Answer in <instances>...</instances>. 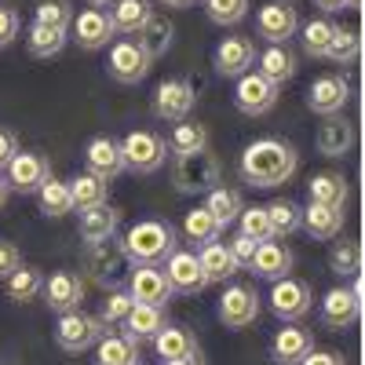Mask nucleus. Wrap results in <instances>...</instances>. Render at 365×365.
Wrapping results in <instances>:
<instances>
[{"label":"nucleus","mask_w":365,"mask_h":365,"mask_svg":"<svg viewBox=\"0 0 365 365\" xmlns=\"http://www.w3.org/2000/svg\"><path fill=\"white\" fill-rule=\"evenodd\" d=\"M66 41H70V29H55V26H41V22H29V29H26V48L34 58L63 55Z\"/></svg>","instance_id":"34"},{"label":"nucleus","mask_w":365,"mask_h":365,"mask_svg":"<svg viewBox=\"0 0 365 365\" xmlns=\"http://www.w3.org/2000/svg\"><path fill=\"white\" fill-rule=\"evenodd\" d=\"M70 194H73V208H96L110 197V182L99 179V175H91V172H77L70 179Z\"/></svg>","instance_id":"38"},{"label":"nucleus","mask_w":365,"mask_h":365,"mask_svg":"<svg viewBox=\"0 0 365 365\" xmlns=\"http://www.w3.org/2000/svg\"><path fill=\"white\" fill-rule=\"evenodd\" d=\"M256 73H263L270 84H285L296 77V55L289 51V44H267L256 55Z\"/></svg>","instance_id":"28"},{"label":"nucleus","mask_w":365,"mask_h":365,"mask_svg":"<svg viewBox=\"0 0 365 365\" xmlns=\"http://www.w3.org/2000/svg\"><path fill=\"white\" fill-rule=\"evenodd\" d=\"M113 22H110V11L103 8H84L81 15H73L70 22V41L81 48V51H103L110 48L113 41Z\"/></svg>","instance_id":"13"},{"label":"nucleus","mask_w":365,"mask_h":365,"mask_svg":"<svg viewBox=\"0 0 365 365\" xmlns=\"http://www.w3.org/2000/svg\"><path fill=\"white\" fill-rule=\"evenodd\" d=\"M314 4L322 8V15H332V11H347V8H351L347 0H314Z\"/></svg>","instance_id":"55"},{"label":"nucleus","mask_w":365,"mask_h":365,"mask_svg":"<svg viewBox=\"0 0 365 365\" xmlns=\"http://www.w3.org/2000/svg\"><path fill=\"white\" fill-rule=\"evenodd\" d=\"M358 267H361V245H358V241H351V237L336 241L332 252H329V270L336 274V278H354Z\"/></svg>","instance_id":"44"},{"label":"nucleus","mask_w":365,"mask_h":365,"mask_svg":"<svg viewBox=\"0 0 365 365\" xmlns=\"http://www.w3.org/2000/svg\"><path fill=\"white\" fill-rule=\"evenodd\" d=\"M150 66H154V58H150L146 48H143L139 41H132V37L117 41V44L110 48V58H106V73H110V81H117V84H139V81L150 73Z\"/></svg>","instance_id":"9"},{"label":"nucleus","mask_w":365,"mask_h":365,"mask_svg":"<svg viewBox=\"0 0 365 365\" xmlns=\"http://www.w3.org/2000/svg\"><path fill=\"white\" fill-rule=\"evenodd\" d=\"M165 325H168L165 307H154V303H132L128 318L120 322V332H128L135 344H143V340H154Z\"/></svg>","instance_id":"25"},{"label":"nucleus","mask_w":365,"mask_h":365,"mask_svg":"<svg viewBox=\"0 0 365 365\" xmlns=\"http://www.w3.org/2000/svg\"><path fill=\"white\" fill-rule=\"evenodd\" d=\"M197 103V91L187 77H165L158 88H154V117L158 120H168V125H179L187 120L190 110Z\"/></svg>","instance_id":"8"},{"label":"nucleus","mask_w":365,"mask_h":365,"mask_svg":"<svg viewBox=\"0 0 365 365\" xmlns=\"http://www.w3.org/2000/svg\"><path fill=\"white\" fill-rule=\"evenodd\" d=\"M120 245H125L132 267H161L179 249V237H175V227L165 220H139L125 230Z\"/></svg>","instance_id":"2"},{"label":"nucleus","mask_w":365,"mask_h":365,"mask_svg":"<svg viewBox=\"0 0 365 365\" xmlns=\"http://www.w3.org/2000/svg\"><path fill=\"white\" fill-rule=\"evenodd\" d=\"M84 172L99 175L106 182H113L120 172H125V158H120V143L110 135H96L84 146Z\"/></svg>","instance_id":"20"},{"label":"nucleus","mask_w":365,"mask_h":365,"mask_svg":"<svg viewBox=\"0 0 365 365\" xmlns=\"http://www.w3.org/2000/svg\"><path fill=\"white\" fill-rule=\"evenodd\" d=\"M220 161L208 150H197V154H182L172 165V182L179 194H208L212 187H220Z\"/></svg>","instance_id":"5"},{"label":"nucleus","mask_w":365,"mask_h":365,"mask_svg":"<svg viewBox=\"0 0 365 365\" xmlns=\"http://www.w3.org/2000/svg\"><path fill=\"white\" fill-rule=\"evenodd\" d=\"M41 296H44V303L55 314H66V311H77L84 303V282H81V274H73V270H55L51 278H44Z\"/></svg>","instance_id":"19"},{"label":"nucleus","mask_w":365,"mask_h":365,"mask_svg":"<svg viewBox=\"0 0 365 365\" xmlns=\"http://www.w3.org/2000/svg\"><path fill=\"white\" fill-rule=\"evenodd\" d=\"M19 267H22V252L11 245V241H0V282H4L11 270H19Z\"/></svg>","instance_id":"52"},{"label":"nucleus","mask_w":365,"mask_h":365,"mask_svg":"<svg viewBox=\"0 0 365 365\" xmlns=\"http://www.w3.org/2000/svg\"><path fill=\"white\" fill-rule=\"evenodd\" d=\"M318 314H322V322L329 325V329H351L354 322H358V289L351 285H336V289H329L325 296H322V303H318Z\"/></svg>","instance_id":"21"},{"label":"nucleus","mask_w":365,"mask_h":365,"mask_svg":"<svg viewBox=\"0 0 365 365\" xmlns=\"http://www.w3.org/2000/svg\"><path fill=\"white\" fill-rule=\"evenodd\" d=\"M88 4H91V8H103V11H106V8H113V4H117V0H88Z\"/></svg>","instance_id":"59"},{"label":"nucleus","mask_w":365,"mask_h":365,"mask_svg":"<svg viewBox=\"0 0 365 365\" xmlns=\"http://www.w3.org/2000/svg\"><path fill=\"white\" fill-rule=\"evenodd\" d=\"M358 55H361V41H358V34H354V29L336 26V34H332V41H329L325 58H329V63H336V66H351Z\"/></svg>","instance_id":"45"},{"label":"nucleus","mask_w":365,"mask_h":365,"mask_svg":"<svg viewBox=\"0 0 365 365\" xmlns=\"http://www.w3.org/2000/svg\"><path fill=\"white\" fill-rule=\"evenodd\" d=\"M161 270H165L172 292L197 296V292L208 289V278H205V270H201V263H197V252H190V249H175V252L161 263Z\"/></svg>","instance_id":"14"},{"label":"nucleus","mask_w":365,"mask_h":365,"mask_svg":"<svg viewBox=\"0 0 365 365\" xmlns=\"http://www.w3.org/2000/svg\"><path fill=\"white\" fill-rule=\"evenodd\" d=\"M347 4H351V8H361V0H347Z\"/></svg>","instance_id":"60"},{"label":"nucleus","mask_w":365,"mask_h":365,"mask_svg":"<svg viewBox=\"0 0 365 365\" xmlns=\"http://www.w3.org/2000/svg\"><path fill=\"white\" fill-rule=\"evenodd\" d=\"M132 296H128V289H110L106 292V299H103V311H99V322L106 325V329H117L120 322L128 318V311H132Z\"/></svg>","instance_id":"47"},{"label":"nucleus","mask_w":365,"mask_h":365,"mask_svg":"<svg viewBox=\"0 0 365 365\" xmlns=\"http://www.w3.org/2000/svg\"><path fill=\"white\" fill-rule=\"evenodd\" d=\"M205 208L212 212V220L220 223V230H227V227L237 223V216H241V208H245V201H241V194L230 190V187H212L208 197H205Z\"/></svg>","instance_id":"35"},{"label":"nucleus","mask_w":365,"mask_h":365,"mask_svg":"<svg viewBox=\"0 0 365 365\" xmlns=\"http://www.w3.org/2000/svg\"><path fill=\"white\" fill-rule=\"evenodd\" d=\"M15 154H19V139H15V132L0 128V172H4V165H8Z\"/></svg>","instance_id":"53"},{"label":"nucleus","mask_w":365,"mask_h":365,"mask_svg":"<svg viewBox=\"0 0 365 365\" xmlns=\"http://www.w3.org/2000/svg\"><path fill=\"white\" fill-rule=\"evenodd\" d=\"M249 270L256 274V278H263V282L289 278V274H292V252H289V245H282V241H274V237L270 241H259Z\"/></svg>","instance_id":"23"},{"label":"nucleus","mask_w":365,"mask_h":365,"mask_svg":"<svg viewBox=\"0 0 365 365\" xmlns=\"http://www.w3.org/2000/svg\"><path fill=\"white\" fill-rule=\"evenodd\" d=\"M182 234H187V241H194V245L201 249V245H208V241H220L223 230H220L216 220H212V212L205 205H197L182 216Z\"/></svg>","instance_id":"42"},{"label":"nucleus","mask_w":365,"mask_h":365,"mask_svg":"<svg viewBox=\"0 0 365 365\" xmlns=\"http://www.w3.org/2000/svg\"><path fill=\"white\" fill-rule=\"evenodd\" d=\"M351 146H354V125L351 120L340 117V113L325 117V125L318 128V154L322 158H344V154H351Z\"/></svg>","instance_id":"26"},{"label":"nucleus","mask_w":365,"mask_h":365,"mask_svg":"<svg viewBox=\"0 0 365 365\" xmlns=\"http://www.w3.org/2000/svg\"><path fill=\"white\" fill-rule=\"evenodd\" d=\"M8 197H11V190H8V179L0 175V212H4V205H8Z\"/></svg>","instance_id":"57"},{"label":"nucleus","mask_w":365,"mask_h":365,"mask_svg":"<svg viewBox=\"0 0 365 365\" xmlns=\"http://www.w3.org/2000/svg\"><path fill=\"white\" fill-rule=\"evenodd\" d=\"M270 311L282 318V325H289V322H303L311 311H314V289L307 285V282H299V278H278L274 282V289H270Z\"/></svg>","instance_id":"7"},{"label":"nucleus","mask_w":365,"mask_h":365,"mask_svg":"<svg viewBox=\"0 0 365 365\" xmlns=\"http://www.w3.org/2000/svg\"><path fill=\"white\" fill-rule=\"evenodd\" d=\"M237 234H245L252 241H270L274 230H270V220H267V208L263 205H245L237 216Z\"/></svg>","instance_id":"46"},{"label":"nucleus","mask_w":365,"mask_h":365,"mask_svg":"<svg viewBox=\"0 0 365 365\" xmlns=\"http://www.w3.org/2000/svg\"><path fill=\"white\" fill-rule=\"evenodd\" d=\"M4 179L11 194H37L44 182L51 179V165L44 154H34V150H19V154L4 165Z\"/></svg>","instance_id":"10"},{"label":"nucleus","mask_w":365,"mask_h":365,"mask_svg":"<svg viewBox=\"0 0 365 365\" xmlns=\"http://www.w3.org/2000/svg\"><path fill=\"white\" fill-rule=\"evenodd\" d=\"M37 205H41V212L48 220H63V216H70L73 212V194H70V182H63V179H48L44 187L37 190Z\"/></svg>","instance_id":"36"},{"label":"nucleus","mask_w":365,"mask_h":365,"mask_svg":"<svg viewBox=\"0 0 365 365\" xmlns=\"http://www.w3.org/2000/svg\"><path fill=\"white\" fill-rule=\"evenodd\" d=\"M117 227H120V212H117L110 201H103V205H96V208H84V212H81L77 237L84 241V245H96V241L113 237Z\"/></svg>","instance_id":"24"},{"label":"nucleus","mask_w":365,"mask_h":365,"mask_svg":"<svg viewBox=\"0 0 365 365\" xmlns=\"http://www.w3.org/2000/svg\"><path fill=\"white\" fill-rule=\"evenodd\" d=\"M106 332V325L99 322V314H84L81 307L77 311H66L58 314V325H55V344L63 347L66 354H84L99 344V336Z\"/></svg>","instance_id":"6"},{"label":"nucleus","mask_w":365,"mask_h":365,"mask_svg":"<svg viewBox=\"0 0 365 365\" xmlns=\"http://www.w3.org/2000/svg\"><path fill=\"white\" fill-rule=\"evenodd\" d=\"M150 19H154V8H150V0H117V4L110 8L113 34H125V37H135Z\"/></svg>","instance_id":"33"},{"label":"nucleus","mask_w":365,"mask_h":365,"mask_svg":"<svg viewBox=\"0 0 365 365\" xmlns=\"http://www.w3.org/2000/svg\"><path fill=\"white\" fill-rule=\"evenodd\" d=\"M168 150L175 158L182 154H197V150H208V128L197 125V120H179V125L172 128V135L165 139Z\"/></svg>","instance_id":"40"},{"label":"nucleus","mask_w":365,"mask_h":365,"mask_svg":"<svg viewBox=\"0 0 365 365\" xmlns=\"http://www.w3.org/2000/svg\"><path fill=\"white\" fill-rule=\"evenodd\" d=\"M150 344H154V351H158L161 361H175V358H194V354H201L197 336H194L190 329H182V325H165Z\"/></svg>","instance_id":"27"},{"label":"nucleus","mask_w":365,"mask_h":365,"mask_svg":"<svg viewBox=\"0 0 365 365\" xmlns=\"http://www.w3.org/2000/svg\"><path fill=\"white\" fill-rule=\"evenodd\" d=\"M84 267L91 270V282L103 285L106 292H110V289H125L128 274H132V259H128L125 245H120L117 237H106V241L88 245Z\"/></svg>","instance_id":"3"},{"label":"nucleus","mask_w":365,"mask_h":365,"mask_svg":"<svg viewBox=\"0 0 365 365\" xmlns=\"http://www.w3.org/2000/svg\"><path fill=\"white\" fill-rule=\"evenodd\" d=\"M34 22L55 26V29H70V22H73L70 0H41V4L34 8Z\"/></svg>","instance_id":"49"},{"label":"nucleus","mask_w":365,"mask_h":365,"mask_svg":"<svg viewBox=\"0 0 365 365\" xmlns=\"http://www.w3.org/2000/svg\"><path fill=\"white\" fill-rule=\"evenodd\" d=\"M299 34V11L289 0H270L256 11V37L267 44H289Z\"/></svg>","instance_id":"11"},{"label":"nucleus","mask_w":365,"mask_h":365,"mask_svg":"<svg viewBox=\"0 0 365 365\" xmlns=\"http://www.w3.org/2000/svg\"><path fill=\"white\" fill-rule=\"evenodd\" d=\"M299 365H347V361H344L340 351H311Z\"/></svg>","instance_id":"54"},{"label":"nucleus","mask_w":365,"mask_h":365,"mask_svg":"<svg viewBox=\"0 0 365 365\" xmlns=\"http://www.w3.org/2000/svg\"><path fill=\"white\" fill-rule=\"evenodd\" d=\"M19 29H22V19H19V11H15V8H8V4H0V51L15 44Z\"/></svg>","instance_id":"50"},{"label":"nucleus","mask_w":365,"mask_h":365,"mask_svg":"<svg viewBox=\"0 0 365 365\" xmlns=\"http://www.w3.org/2000/svg\"><path fill=\"white\" fill-rule=\"evenodd\" d=\"M259 318V292L252 285H227L220 296V322L227 329H249Z\"/></svg>","instance_id":"16"},{"label":"nucleus","mask_w":365,"mask_h":365,"mask_svg":"<svg viewBox=\"0 0 365 365\" xmlns=\"http://www.w3.org/2000/svg\"><path fill=\"white\" fill-rule=\"evenodd\" d=\"M41 289H44V274H41L37 267H26V263H22L19 270H11L8 278H4V292H8V299H15V303L37 299Z\"/></svg>","instance_id":"39"},{"label":"nucleus","mask_w":365,"mask_h":365,"mask_svg":"<svg viewBox=\"0 0 365 365\" xmlns=\"http://www.w3.org/2000/svg\"><path fill=\"white\" fill-rule=\"evenodd\" d=\"M311 351H314V336L307 329H299L296 322L282 325L278 332H274V340H270V358L278 365H299Z\"/></svg>","instance_id":"22"},{"label":"nucleus","mask_w":365,"mask_h":365,"mask_svg":"<svg viewBox=\"0 0 365 365\" xmlns=\"http://www.w3.org/2000/svg\"><path fill=\"white\" fill-rule=\"evenodd\" d=\"M120 158H125V172L154 175L168 161V143L158 132L139 128V132H128L125 139H120Z\"/></svg>","instance_id":"4"},{"label":"nucleus","mask_w":365,"mask_h":365,"mask_svg":"<svg viewBox=\"0 0 365 365\" xmlns=\"http://www.w3.org/2000/svg\"><path fill=\"white\" fill-rule=\"evenodd\" d=\"M256 245H259V241H252V237H245V234H234V237L227 241V249H230V256H234L237 267H249V263H252Z\"/></svg>","instance_id":"51"},{"label":"nucleus","mask_w":365,"mask_h":365,"mask_svg":"<svg viewBox=\"0 0 365 365\" xmlns=\"http://www.w3.org/2000/svg\"><path fill=\"white\" fill-rule=\"evenodd\" d=\"M347 99H351V84H347L344 73H322L307 88V110H314L318 117L344 113Z\"/></svg>","instance_id":"15"},{"label":"nucleus","mask_w":365,"mask_h":365,"mask_svg":"<svg viewBox=\"0 0 365 365\" xmlns=\"http://www.w3.org/2000/svg\"><path fill=\"white\" fill-rule=\"evenodd\" d=\"M332 34H336V22H332L329 15H318L311 22H299V44H303V51H307L311 58H325Z\"/></svg>","instance_id":"37"},{"label":"nucleus","mask_w":365,"mask_h":365,"mask_svg":"<svg viewBox=\"0 0 365 365\" xmlns=\"http://www.w3.org/2000/svg\"><path fill=\"white\" fill-rule=\"evenodd\" d=\"M263 208H267V220H270L274 237H289V234H296L299 223H303V208H299L296 201H289V197H274V201L263 205Z\"/></svg>","instance_id":"41"},{"label":"nucleus","mask_w":365,"mask_h":365,"mask_svg":"<svg viewBox=\"0 0 365 365\" xmlns=\"http://www.w3.org/2000/svg\"><path fill=\"white\" fill-rule=\"evenodd\" d=\"M96 365H139V344L128 332H103L96 344Z\"/></svg>","instance_id":"30"},{"label":"nucleus","mask_w":365,"mask_h":365,"mask_svg":"<svg viewBox=\"0 0 365 365\" xmlns=\"http://www.w3.org/2000/svg\"><path fill=\"white\" fill-rule=\"evenodd\" d=\"M158 4H165V8H175V11H182V8L197 4V0H158Z\"/></svg>","instance_id":"56"},{"label":"nucleus","mask_w":365,"mask_h":365,"mask_svg":"<svg viewBox=\"0 0 365 365\" xmlns=\"http://www.w3.org/2000/svg\"><path fill=\"white\" fill-rule=\"evenodd\" d=\"M125 289L135 303H154V307H168L172 296H175L161 267H132Z\"/></svg>","instance_id":"18"},{"label":"nucleus","mask_w":365,"mask_h":365,"mask_svg":"<svg viewBox=\"0 0 365 365\" xmlns=\"http://www.w3.org/2000/svg\"><path fill=\"white\" fill-rule=\"evenodd\" d=\"M212 66H216L220 77L237 81L241 73H249L256 66V44L252 37H223L212 51Z\"/></svg>","instance_id":"17"},{"label":"nucleus","mask_w":365,"mask_h":365,"mask_svg":"<svg viewBox=\"0 0 365 365\" xmlns=\"http://www.w3.org/2000/svg\"><path fill=\"white\" fill-rule=\"evenodd\" d=\"M165 365H205V358L194 354V358H175V361H165Z\"/></svg>","instance_id":"58"},{"label":"nucleus","mask_w":365,"mask_h":365,"mask_svg":"<svg viewBox=\"0 0 365 365\" xmlns=\"http://www.w3.org/2000/svg\"><path fill=\"white\" fill-rule=\"evenodd\" d=\"M234 106L245 113V117H263L278 106V84H270L263 73L249 70L241 73L234 84Z\"/></svg>","instance_id":"12"},{"label":"nucleus","mask_w":365,"mask_h":365,"mask_svg":"<svg viewBox=\"0 0 365 365\" xmlns=\"http://www.w3.org/2000/svg\"><path fill=\"white\" fill-rule=\"evenodd\" d=\"M172 41H175V26H172L168 19H161V15H154V19H150V22L139 29V44L146 48V55H150V58L168 55Z\"/></svg>","instance_id":"43"},{"label":"nucleus","mask_w":365,"mask_h":365,"mask_svg":"<svg viewBox=\"0 0 365 365\" xmlns=\"http://www.w3.org/2000/svg\"><path fill=\"white\" fill-rule=\"evenodd\" d=\"M303 230H307L314 241H332V237H340L344 230V208H332V205H307L303 208Z\"/></svg>","instance_id":"29"},{"label":"nucleus","mask_w":365,"mask_h":365,"mask_svg":"<svg viewBox=\"0 0 365 365\" xmlns=\"http://www.w3.org/2000/svg\"><path fill=\"white\" fill-rule=\"evenodd\" d=\"M307 194H311L314 205L344 208L347 197H351V187H347V175H344V172H318V175H311V182H307Z\"/></svg>","instance_id":"32"},{"label":"nucleus","mask_w":365,"mask_h":365,"mask_svg":"<svg viewBox=\"0 0 365 365\" xmlns=\"http://www.w3.org/2000/svg\"><path fill=\"white\" fill-rule=\"evenodd\" d=\"M205 15L216 26H237L249 15V0H205Z\"/></svg>","instance_id":"48"},{"label":"nucleus","mask_w":365,"mask_h":365,"mask_svg":"<svg viewBox=\"0 0 365 365\" xmlns=\"http://www.w3.org/2000/svg\"><path fill=\"white\" fill-rule=\"evenodd\" d=\"M296 168H299L296 146L285 143V139H274V135L249 143L245 150H241V158H237V175L252 190L285 187V182L296 175Z\"/></svg>","instance_id":"1"},{"label":"nucleus","mask_w":365,"mask_h":365,"mask_svg":"<svg viewBox=\"0 0 365 365\" xmlns=\"http://www.w3.org/2000/svg\"><path fill=\"white\" fill-rule=\"evenodd\" d=\"M197 263H201V270H205L208 285L230 282L234 274L241 270V267L234 263V256H230V249L223 245V241H208V245H201V249H197Z\"/></svg>","instance_id":"31"},{"label":"nucleus","mask_w":365,"mask_h":365,"mask_svg":"<svg viewBox=\"0 0 365 365\" xmlns=\"http://www.w3.org/2000/svg\"><path fill=\"white\" fill-rule=\"evenodd\" d=\"M4 365H15V361H4Z\"/></svg>","instance_id":"61"}]
</instances>
